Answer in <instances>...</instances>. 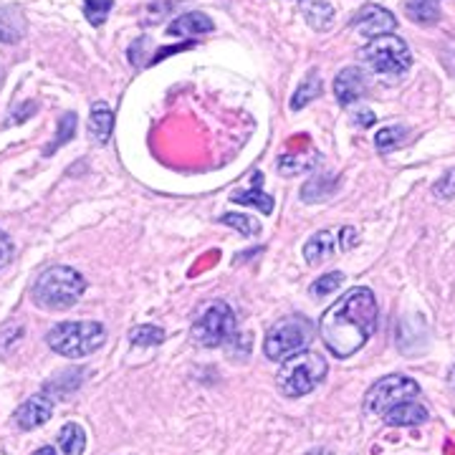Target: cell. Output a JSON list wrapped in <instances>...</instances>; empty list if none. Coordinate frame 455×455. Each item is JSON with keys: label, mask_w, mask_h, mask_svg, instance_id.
<instances>
[{"label": "cell", "mask_w": 455, "mask_h": 455, "mask_svg": "<svg viewBox=\"0 0 455 455\" xmlns=\"http://www.w3.org/2000/svg\"><path fill=\"white\" fill-rule=\"evenodd\" d=\"M379 309L370 289L357 286L334 301L319 319V334L334 357L347 359L357 355L377 331Z\"/></svg>", "instance_id": "6da1fadb"}, {"label": "cell", "mask_w": 455, "mask_h": 455, "mask_svg": "<svg viewBox=\"0 0 455 455\" xmlns=\"http://www.w3.org/2000/svg\"><path fill=\"white\" fill-rule=\"evenodd\" d=\"M86 291L84 276L71 266H51L33 283V304L46 311L71 309Z\"/></svg>", "instance_id": "7a4b0ae2"}, {"label": "cell", "mask_w": 455, "mask_h": 455, "mask_svg": "<svg viewBox=\"0 0 455 455\" xmlns=\"http://www.w3.org/2000/svg\"><path fill=\"white\" fill-rule=\"evenodd\" d=\"M329 372L326 359L316 352H296L281 362L276 374L278 392L283 397H304L314 392Z\"/></svg>", "instance_id": "3957f363"}, {"label": "cell", "mask_w": 455, "mask_h": 455, "mask_svg": "<svg viewBox=\"0 0 455 455\" xmlns=\"http://www.w3.org/2000/svg\"><path fill=\"white\" fill-rule=\"evenodd\" d=\"M104 326L99 322H61L46 334V344L56 355L68 359L89 357L104 344Z\"/></svg>", "instance_id": "277c9868"}, {"label": "cell", "mask_w": 455, "mask_h": 455, "mask_svg": "<svg viewBox=\"0 0 455 455\" xmlns=\"http://www.w3.org/2000/svg\"><path fill=\"white\" fill-rule=\"evenodd\" d=\"M316 326L307 316H283L266 331L263 339V355L274 362H283L296 352H304L314 341Z\"/></svg>", "instance_id": "5b68a950"}, {"label": "cell", "mask_w": 455, "mask_h": 455, "mask_svg": "<svg viewBox=\"0 0 455 455\" xmlns=\"http://www.w3.org/2000/svg\"><path fill=\"white\" fill-rule=\"evenodd\" d=\"M362 56L377 74H385V76H403L412 66V53L407 49V44L392 33L370 38V44L362 49Z\"/></svg>", "instance_id": "8992f818"}, {"label": "cell", "mask_w": 455, "mask_h": 455, "mask_svg": "<svg viewBox=\"0 0 455 455\" xmlns=\"http://www.w3.org/2000/svg\"><path fill=\"white\" fill-rule=\"evenodd\" d=\"M233 337H235V314L226 301L208 304L193 324V341L208 349L223 347Z\"/></svg>", "instance_id": "52a82bcc"}, {"label": "cell", "mask_w": 455, "mask_h": 455, "mask_svg": "<svg viewBox=\"0 0 455 455\" xmlns=\"http://www.w3.org/2000/svg\"><path fill=\"white\" fill-rule=\"evenodd\" d=\"M418 397H420V385L415 379H410L405 374H390L370 387L364 397V407L374 415H385L392 407L418 400Z\"/></svg>", "instance_id": "ba28073f"}, {"label": "cell", "mask_w": 455, "mask_h": 455, "mask_svg": "<svg viewBox=\"0 0 455 455\" xmlns=\"http://www.w3.org/2000/svg\"><path fill=\"white\" fill-rule=\"evenodd\" d=\"M359 243V235L355 228H334V230H322L311 235L304 245V259L309 266H319L341 251H352Z\"/></svg>", "instance_id": "9c48e42d"}, {"label": "cell", "mask_w": 455, "mask_h": 455, "mask_svg": "<svg viewBox=\"0 0 455 455\" xmlns=\"http://www.w3.org/2000/svg\"><path fill=\"white\" fill-rule=\"evenodd\" d=\"M352 26H355L362 36H367V38H377V36L395 33V28H397V18L392 16L387 8H379V5H364L362 11L355 13V18H352Z\"/></svg>", "instance_id": "30bf717a"}, {"label": "cell", "mask_w": 455, "mask_h": 455, "mask_svg": "<svg viewBox=\"0 0 455 455\" xmlns=\"http://www.w3.org/2000/svg\"><path fill=\"white\" fill-rule=\"evenodd\" d=\"M370 84H367V76L359 66H347L341 68L339 76L334 79V94H337V101L341 107H349L359 99L367 94Z\"/></svg>", "instance_id": "8fae6325"}, {"label": "cell", "mask_w": 455, "mask_h": 455, "mask_svg": "<svg viewBox=\"0 0 455 455\" xmlns=\"http://www.w3.org/2000/svg\"><path fill=\"white\" fill-rule=\"evenodd\" d=\"M51 415H53V400L46 395H33L18 407L13 420L20 430H36L44 423H49Z\"/></svg>", "instance_id": "7c38bea8"}, {"label": "cell", "mask_w": 455, "mask_h": 455, "mask_svg": "<svg viewBox=\"0 0 455 455\" xmlns=\"http://www.w3.org/2000/svg\"><path fill=\"white\" fill-rule=\"evenodd\" d=\"M212 28H215V23L205 13H185V16H178L167 26V36L193 38V36H200V33H211Z\"/></svg>", "instance_id": "4fadbf2b"}, {"label": "cell", "mask_w": 455, "mask_h": 455, "mask_svg": "<svg viewBox=\"0 0 455 455\" xmlns=\"http://www.w3.org/2000/svg\"><path fill=\"white\" fill-rule=\"evenodd\" d=\"M26 36V16L16 5L0 8V44H18Z\"/></svg>", "instance_id": "5bb4252c"}, {"label": "cell", "mask_w": 455, "mask_h": 455, "mask_svg": "<svg viewBox=\"0 0 455 455\" xmlns=\"http://www.w3.org/2000/svg\"><path fill=\"white\" fill-rule=\"evenodd\" d=\"M382 418H385V423L392 425V427H410V425L425 423L430 415H427V410H425L418 400H410V403H403V405L387 410Z\"/></svg>", "instance_id": "9a60e30c"}, {"label": "cell", "mask_w": 455, "mask_h": 455, "mask_svg": "<svg viewBox=\"0 0 455 455\" xmlns=\"http://www.w3.org/2000/svg\"><path fill=\"white\" fill-rule=\"evenodd\" d=\"M114 130V112L109 109L107 101H97L92 107V116H89V134L99 145H107Z\"/></svg>", "instance_id": "2e32d148"}, {"label": "cell", "mask_w": 455, "mask_h": 455, "mask_svg": "<svg viewBox=\"0 0 455 455\" xmlns=\"http://www.w3.org/2000/svg\"><path fill=\"white\" fill-rule=\"evenodd\" d=\"M319 164V155L316 152H309V155H293V152H286L283 157H278V172L286 175V178H293V175H304V172H311L314 167Z\"/></svg>", "instance_id": "e0dca14e"}, {"label": "cell", "mask_w": 455, "mask_h": 455, "mask_svg": "<svg viewBox=\"0 0 455 455\" xmlns=\"http://www.w3.org/2000/svg\"><path fill=\"white\" fill-rule=\"evenodd\" d=\"M260 182H263V175H253V185L256 188H251V190H241V193H235V196L230 197L233 203H238V205H253V208H259L263 215H268V212L274 211V197L266 196V193H260Z\"/></svg>", "instance_id": "ac0fdd59"}, {"label": "cell", "mask_w": 455, "mask_h": 455, "mask_svg": "<svg viewBox=\"0 0 455 455\" xmlns=\"http://www.w3.org/2000/svg\"><path fill=\"white\" fill-rule=\"evenodd\" d=\"M319 94H322V79H319L316 71H309V74L304 76V82L299 84V89L293 92L291 109L293 112H299V109L309 107L311 101L319 97Z\"/></svg>", "instance_id": "d6986e66"}, {"label": "cell", "mask_w": 455, "mask_h": 455, "mask_svg": "<svg viewBox=\"0 0 455 455\" xmlns=\"http://www.w3.org/2000/svg\"><path fill=\"white\" fill-rule=\"evenodd\" d=\"M405 13L410 20L420 23V26H433L440 20L438 0H407Z\"/></svg>", "instance_id": "ffe728a7"}, {"label": "cell", "mask_w": 455, "mask_h": 455, "mask_svg": "<svg viewBox=\"0 0 455 455\" xmlns=\"http://www.w3.org/2000/svg\"><path fill=\"white\" fill-rule=\"evenodd\" d=\"M304 18L314 31H329L334 23V8L326 0H311L304 8Z\"/></svg>", "instance_id": "44dd1931"}, {"label": "cell", "mask_w": 455, "mask_h": 455, "mask_svg": "<svg viewBox=\"0 0 455 455\" xmlns=\"http://www.w3.org/2000/svg\"><path fill=\"white\" fill-rule=\"evenodd\" d=\"M339 188V180L334 175H324V178H311L304 190H301V197L304 203H316V200H326V197L334 196V190Z\"/></svg>", "instance_id": "7402d4cb"}, {"label": "cell", "mask_w": 455, "mask_h": 455, "mask_svg": "<svg viewBox=\"0 0 455 455\" xmlns=\"http://www.w3.org/2000/svg\"><path fill=\"white\" fill-rule=\"evenodd\" d=\"M59 448L64 451V455H82L84 448H86V433H84L82 425H64L59 433Z\"/></svg>", "instance_id": "603a6c76"}, {"label": "cell", "mask_w": 455, "mask_h": 455, "mask_svg": "<svg viewBox=\"0 0 455 455\" xmlns=\"http://www.w3.org/2000/svg\"><path fill=\"white\" fill-rule=\"evenodd\" d=\"M130 341L134 347H157L164 341V331L155 324H140L130 331Z\"/></svg>", "instance_id": "cb8c5ba5"}, {"label": "cell", "mask_w": 455, "mask_h": 455, "mask_svg": "<svg viewBox=\"0 0 455 455\" xmlns=\"http://www.w3.org/2000/svg\"><path fill=\"white\" fill-rule=\"evenodd\" d=\"M407 130L405 127H385V130L377 132V137H374V147L382 152V155H387L392 152L395 147H400L405 142Z\"/></svg>", "instance_id": "d4e9b609"}, {"label": "cell", "mask_w": 455, "mask_h": 455, "mask_svg": "<svg viewBox=\"0 0 455 455\" xmlns=\"http://www.w3.org/2000/svg\"><path fill=\"white\" fill-rule=\"evenodd\" d=\"M71 137H76V114L66 112L61 119H59V132H56V140L46 147V155H51L53 149L64 147L66 142H71Z\"/></svg>", "instance_id": "484cf974"}, {"label": "cell", "mask_w": 455, "mask_h": 455, "mask_svg": "<svg viewBox=\"0 0 455 455\" xmlns=\"http://www.w3.org/2000/svg\"><path fill=\"white\" fill-rule=\"evenodd\" d=\"M220 223L235 228V230H238V233H243V235H259L260 233L259 220H256V218H251V215H243V212H226V215L220 218Z\"/></svg>", "instance_id": "4316f807"}, {"label": "cell", "mask_w": 455, "mask_h": 455, "mask_svg": "<svg viewBox=\"0 0 455 455\" xmlns=\"http://www.w3.org/2000/svg\"><path fill=\"white\" fill-rule=\"evenodd\" d=\"M114 8V0H84V16L92 26H104V20Z\"/></svg>", "instance_id": "83f0119b"}, {"label": "cell", "mask_w": 455, "mask_h": 455, "mask_svg": "<svg viewBox=\"0 0 455 455\" xmlns=\"http://www.w3.org/2000/svg\"><path fill=\"white\" fill-rule=\"evenodd\" d=\"M341 281H344V274L331 271V274H326V276H322L319 281L311 283V296H319V299H322V296H329V293H334L339 289Z\"/></svg>", "instance_id": "f1b7e54d"}, {"label": "cell", "mask_w": 455, "mask_h": 455, "mask_svg": "<svg viewBox=\"0 0 455 455\" xmlns=\"http://www.w3.org/2000/svg\"><path fill=\"white\" fill-rule=\"evenodd\" d=\"M433 193H435L438 197H443V200H451V197H455V170H451L445 178L433 185Z\"/></svg>", "instance_id": "f546056e"}, {"label": "cell", "mask_w": 455, "mask_h": 455, "mask_svg": "<svg viewBox=\"0 0 455 455\" xmlns=\"http://www.w3.org/2000/svg\"><path fill=\"white\" fill-rule=\"evenodd\" d=\"M13 253H16V245L0 230V268H5L13 260Z\"/></svg>", "instance_id": "4dcf8cb0"}, {"label": "cell", "mask_w": 455, "mask_h": 455, "mask_svg": "<svg viewBox=\"0 0 455 455\" xmlns=\"http://www.w3.org/2000/svg\"><path fill=\"white\" fill-rule=\"evenodd\" d=\"M190 46H193V44H182V46H170V49H160V51H157V53H155V59H152L149 64H155V61H163L167 53H178V51L190 49Z\"/></svg>", "instance_id": "1f68e13d"}, {"label": "cell", "mask_w": 455, "mask_h": 455, "mask_svg": "<svg viewBox=\"0 0 455 455\" xmlns=\"http://www.w3.org/2000/svg\"><path fill=\"white\" fill-rule=\"evenodd\" d=\"M355 122H357L359 127H372V124H374V112H370V109H367V112L357 114V119H355Z\"/></svg>", "instance_id": "d6a6232c"}, {"label": "cell", "mask_w": 455, "mask_h": 455, "mask_svg": "<svg viewBox=\"0 0 455 455\" xmlns=\"http://www.w3.org/2000/svg\"><path fill=\"white\" fill-rule=\"evenodd\" d=\"M33 455H56V451L51 448V445H46V448H41V451H36Z\"/></svg>", "instance_id": "836d02e7"}, {"label": "cell", "mask_w": 455, "mask_h": 455, "mask_svg": "<svg viewBox=\"0 0 455 455\" xmlns=\"http://www.w3.org/2000/svg\"><path fill=\"white\" fill-rule=\"evenodd\" d=\"M448 382H451V387L455 390V364L451 367V372H448Z\"/></svg>", "instance_id": "e575fe53"}]
</instances>
